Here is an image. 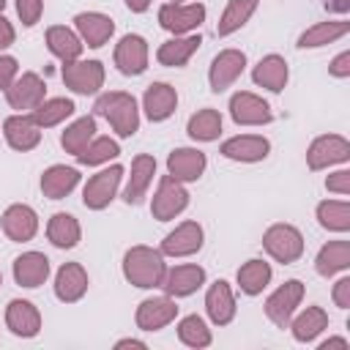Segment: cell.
<instances>
[{"mask_svg": "<svg viewBox=\"0 0 350 350\" xmlns=\"http://www.w3.org/2000/svg\"><path fill=\"white\" fill-rule=\"evenodd\" d=\"M262 249L268 252V257H273L282 265H293L295 260H301L304 254V235L298 227L293 224H271L262 232Z\"/></svg>", "mask_w": 350, "mask_h": 350, "instance_id": "3957f363", "label": "cell"}, {"mask_svg": "<svg viewBox=\"0 0 350 350\" xmlns=\"http://www.w3.org/2000/svg\"><path fill=\"white\" fill-rule=\"evenodd\" d=\"M325 8L334 14H347L350 11V0H325Z\"/></svg>", "mask_w": 350, "mask_h": 350, "instance_id": "f5cc1de1", "label": "cell"}, {"mask_svg": "<svg viewBox=\"0 0 350 350\" xmlns=\"http://www.w3.org/2000/svg\"><path fill=\"white\" fill-rule=\"evenodd\" d=\"M317 221L328 232H347L350 230V202L347 200H323L317 202Z\"/></svg>", "mask_w": 350, "mask_h": 350, "instance_id": "60d3db41", "label": "cell"}, {"mask_svg": "<svg viewBox=\"0 0 350 350\" xmlns=\"http://www.w3.org/2000/svg\"><path fill=\"white\" fill-rule=\"evenodd\" d=\"M271 276H273L271 265L260 257H252L238 268V287H241L243 295H260L268 287Z\"/></svg>", "mask_w": 350, "mask_h": 350, "instance_id": "d590c367", "label": "cell"}, {"mask_svg": "<svg viewBox=\"0 0 350 350\" xmlns=\"http://www.w3.org/2000/svg\"><path fill=\"white\" fill-rule=\"evenodd\" d=\"M205 312L213 325H230L235 317V295L230 282L216 279L205 293Z\"/></svg>", "mask_w": 350, "mask_h": 350, "instance_id": "4316f807", "label": "cell"}, {"mask_svg": "<svg viewBox=\"0 0 350 350\" xmlns=\"http://www.w3.org/2000/svg\"><path fill=\"white\" fill-rule=\"evenodd\" d=\"M148 41L137 33H126L118 44H115V66L123 77H139L148 68Z\"/></svg>", "mask_w": 350, "mask_h": 350, "instance_id": "4fadbf2b", "label": "cell"}, {"mask_svg": "<svg viewBox=\"0 0 350 350\" xmlns=\"http://www.w3.org/2000/svg\"><path fill=\"white\" fill-rule=\"evenodd\" d=\"M246 68V55L241 49H221L213 60H211V68H208V85L213 93H221L227 90Z\"/></svg>", "mask_w": 350, "mask_h": 350, "instance_id": "2e32d148", "label": "cell"}, {"mask_svg": "<svg viewBox=\"0 0 350 350\" xmlns=\"http://www.w3.org/2000/svg\"><path fill=\"white\" fill-rule=\"evenodd\" d=\"M304 282L301 279H287L284 284H279L268 298H265V314L276 328H287L290 317L295 314V309L304 301Z\"/></svg>", "mask_w": 350, "mask_h": 350, "instance_id": "52a82bcc", "label": "cell"}, {"mask_svg": "<svg viewBox=\"0 0 350 350\" xmlns=\"http://www.w3.org/2000/svg\"><path fill=\"white\" fill-rule=\"evenodd\" d=\"M178 339L186 345V347H208L211 345V328L208 323L200 317V314H186L180 323H178Z\"/></svg>", "mask_w": 350, "mask_h": 350, "instance_id": "7bdbcfd3", "label": "cell"}, {"mask_svg": "<svg viewBox=\"0 0 350 350\" xmlns=\"http://www.w3.org/2000/svg\"><path fill=\"white\" fill-rule=\"evenodd\" d=\"M325 189L334 194H350V170H336L325 178Z\"/></svg>", "mask_w": 350, "mask_h": 350, "instance_id": "bcb514c9", "label": "cell"}, {"mask_svg": "<svg viewBox=\"0 0 350 350\" xmlns=\"http://www.w3.org/2000/svg\"><path fill=\"white\" fill-rule=\"evenodd\" d=\"M5 325L14 336H22V339H33L38 336L41 331V312L33 301H25V298H14L8 301L5 306Z\"/></svg>", "mask_w": 350, "mask_h": 350, "instance_id": "ffe728a7", "label": "cell"}, {"mask_svg": "<svg viewBox=\"0 0 350 350\" xmlns=\"http://www.w3.org/2000/svg\"><path fill=\"white\" fill-rule=\"evenodd\" d=\"M347 33H350L347 19H325V22L312 25L309 30H304L298 36V46L301 49H317V46H325V44H334V41L345 38Z\"/></svg>", "mask_w": 350, "mask_h": 350, "instance_id": "836d02e7", "label": "cell"}, {"mask_svg": "<svg viewBox=\"0 0 350 350\" xmlns=\"http://www.w3.org/2000/svg\"><path fill=\"white\" fill-rule=\"evenodd\" d=\"M46 98V85H44V79L36 74V71H22L14 82H11V88L5 90V101H8V107L11 109H16V112H30V109H36L41 101Z\"/></svg>", "mask_w": 350, "mask_h": 350, "instance_id": "30bf717a", "label": "cell"}, {"mask_svg": "<svg viewBox=\"0 0 350 350\" xmlns=\"http://www.w3.org/2000/svg\"><path fill=\"white\" fill-rule=\"evenodd\" d=\"M328 74L336 77V79H347V77H350V52H347V49L339 52V55L328 63Z\"/></svg>", "mask_w": 350, "mask_h": 350, "instance_id": "7dc6e473", "label": "cell"}, {"mask_svg": "<svg viewBox=\"0 0 350 350\" xmlns=\"http://www.w3.org/2000/svg\"><path fill=\"white\" fill-rule=\"evenodd\" d=\"M16 77H19V63H16V57L0 55V90L5 93Z\"/></svg>", "mask_w": 350, "mask_h": 350, "instance_id": "f6af8a7d", "label": "cell"}, {"mask_svg": "<svg viewBox=\"0 0 350 350\" xmlns=\"http://www.w3.org/2000/svg\"><path fill=\"white\" fill-rule=\"evenodd\" d=\"M167 273V262H164V254L153 246H131L126 254H123V276L129 284L139 287V290H153V287H161V279Z\"/></svg>", "mask_w": 350, "mask_h": 350, "instance_id": "6da1fadb", "label": "cell"}, {"mask_svg": "<svg viewBox=\"0 0 350 350\" xmlns=\"http://www.w3.org/2000/svg\"><path fill=\"white\" fill-rule=\"evenodd\" d=\"M178 107V93L170 82H153L145 88V96H142V109H145V118L150 123H161L167 120Z\"/></svg>", "mask_w": 350, "mask_h": 350, "instance_id": "cb8c5ba5", "label": "cell"}, {"mask_svg": "<svg viewBox=\"0 0 350 350\" xmlns=\"http://www.w3.org/2000/svg\"><path fill=\"white\" fill-rule=\"evenodd\" d=\"M123 167L112 164L107 170H98L96 175L88 178L85 189H82V205L88 211H104L120 191V180H123Z\"/></svg>", "mask_w": 350, "mask_h": 350, "instance_id": "277c9868", "label": "cell"}, {"mask_svg": "<svg viewBox=\"0 0 350 350\" xmlns=\"http://www.w3.org/2000/svg\"><path fill=\"white\" fill-rule=\"evenodd\" d=\"M46 238L52 246L57 249H74L82 238V227L71 213H52V219L46 221Z\"/></svg>", "mask_w": 350, "mask_h": 350, "instance_id": "e575fe53", "label": "cell"}, {"mask_svg": "<svg viewBox=\"0 0 350 350\" xmlns=\"http://www.w3.org/2000/svg\"><path fill=\"white\" fill-rule=\"evenodd\" d=\"M93 137H96V118L93 115H82L71 126H66V131L60 134V145H63L66 153L79 156Z\"/></svg>", "mask_w": 350, "mask_h": 350, "instance_id": "ab89813d", "label": "cell"}, {"mask_svg": "<svg viewBox=\"0 0 350 350\" xmlns=\"http://www.w3.org/2000/svg\"><path fill=\"white\" fill-rule=\"evenodd\" d=\"M257 5H260V0H230L227 5H224V11H221V16H219V25H216V36H232L235 30H241L249 19H252V14L257 11Z\"/></svg>", "mask_w": 350, "mask_h": 350, "instance_id": "8d00e7d4", "label": "cell"}, {"mask_svg": "<svg viewBox=\"0 0 350 350\" xmlns=\"http://www.w3.org/2000/svg\"><path fill=\"white\" fill-rule=\"evenodd\" d=\"M252 79L254 85L271 90V93H282L287 88V79H290V68H287V60L276 52L265 55L257 60V66L252 68Z\"/></svg>", "mask_w": 350, "mask_h": 350, "instance_id": "484cf974", "label": "cell"}, {"mask_svg": "<svg viewBox=\"0 0 350 350\" xmlns=\"http://www.w3.org/2000/svg\"><path fill=\"white\" fill-rule=\"evenodd\" d=\"M205 22L202 3H164L159 8V25L172 36H189Z\"/></svg>", "mask_w": 350, "mask_h": 350, "instance_id": "ba28073f", "label": "cell"}, {"mask_svg": "<svg viewBox=\"0 0 350 350\" xmlns=\"http://www.w3.org/2000/svg\"><path fill=\"white\" fill-rule=\"evenodd\" d=\"M60 77L66 82L68 90H74L77 96H96L104 88V63L101 60H71L63 63Z\"/></svg>", "mask_w": 350, "mask_h": 350, "instance_id": "5b68a950", "label": "cell"}, {"mask_svg": "<svg viewBox=\"0 0 350 350\" xmlns=\"http://www.w3.org/2000/svg\"><path fill=\"white\" fill-rule=\"evenodd\" d=\"M268 153H271V142L262 134H238L221 142V156L230 161H241V164L262 161Z\"/></svg>", "mask_w": 350, "mask_h": 350, "instance_id": "ac0fdd59", "label": "cell"}, {"mask_svg": "<svg viewBox=\"0 0 350 350\" xmlns=\"http://www.w3.org/2000/svg\"><path fill=\"white\" fill-rule=\"evenodd\" d=\"M202 241H205V232H202V224L200 221H180L172 232L164 235L159 252L164 257H191L202 249Z\"/></svg>", "mask_w": 350, "mask_h": 350, "instance_id": "7c38bea8", "label": "cell"}, {"mask_svg": "<svg viewBox=\"0 0 350 350\" xmlns=\"http://www.w3.org/2000/svg\"><path fill=\"white\" fill-rule=\"evenodd\" d=\"M88 271L79 262H63L55 273V295L63 304H77L88 293Z\"/></svg>", "mask_w": 350, "mask_h": 350, "instance_id": "d4e9b609", "label": "cell"}, {"mask_svg": "<svg viewBox=\"0 0 350 350\" xmlns=\"http://www.w3.org/2000/svg\"><path fill=\"white\" fill-rule=\"evenodd\" d=\"M331 298H334V304H336L339 309H350V276H342V279H336Z\"/></svg>", "mask_w": 350, "mask_h": 350, "instance_id": "c3c4849f", "label": "cell"}, {"mask_svg": "<svg viewBox=\"0 0 350 350\" xmlns=\"http://www.w3.org/2000/svg\"><path fill=\"white\" fill-rule=\"evenodd\" d=\"M16 14L25 27H33L44 14V0H16Z\"/></svg>", "mask_w": 350, "mask_h": 350, "instance_id": "ee69618b", "label": "cell"}, {"mask_svg": "<svg viewBox=\"0 0 350 350\" xmlns=\"http://www.w3.org/2000/svg\"><path fill=\"white\" fill-rule=\"evenodd\" d=\"M202 38L200 33H189V36H172L167 38L159 49H156V60L161 66H170V68H180L191 60V55L200 49Z\"/></svg>", "mask_w": 350, "mask_h": 350, "instance_id": "f1b7e54d", "label": "cell"}, {"mask_svg": "<svg viewBox=\"0 0 350 350\" xmlns=\"http://www.w3.org/2000/svg\"><path fill=\"white\" fill-rule=\"evenodd\" d=\"M74 101L66 98V96H57V98H44L36 109H30L27 115L41 126V129H52V126H60L66 118L74 115Z\"/></svg>", "mask_w": 350, "mask_h": 350, "instance_id": "74e56055", "label": "cell"}, {"mask_svg": "<svg viewBox=\"0 0 350 350\" xmlns=\"http://www.w3.org/2000/svg\"><path fill=\"white\" fill-rule=\"evenodd\" d=\"M347 268H350V241H345V238L328 241L314 257V271L325 279H331Z\"/></svg>", "mask_w": 350, "mask_h": 350, "instance_id": "1f68e13d", "label": "cell"}, {"mask_svg": "<svg viewBox=\"0 0 350 350\" xmlns=\"http://www.w3.org/2000/svg\"><path fill=\"white\" fill-rule=\"evenodd\" d=\"M208 167V159L197 148H175L167 156V175H172L180 183H194L202 178Z\"/></svg>", "mask_w": 350, "mask_h": 350, "instance_id": "7402d4cb", "label": "cell"}, {"mask_svg": "<svg viewBox=\"0 0 350 350\" xmlns=\"http://www.w3.org/2000/svg\"><path fill=\"white\" fill-rule=\"evenodd\" d=\"M118 156H120V145L115 139H109V137H93L88 142V148L77 156V161L85 164V167H98V164H107V161H112Z\"/></svg>", "mask_w": 350, "mask_h": 350, "instance_id": "b9f144b4", "label": "cell"}, {"mask_svg": "<svg viewBox=\"0 0 350 350\" xmlns=\"http://www.w3.org/2000/svg\"><path fill=\"white\" fill-rule=\"evenodd\" d=\"M14 38H16V33H14V25H11L5 16H0V49L11 46V44H14Z\"/></svg>", "mask_w": 350, "mask_h": 350, "instance_id": "681fc988", "label": "cell"}, {"mask_svg": "<svg viewBox=\"0 0 350 350\" xmlns=\"http://www.w3.org/2000/svg\"><path fill=\"white\" fill-rule=\"evenodd\" d=\"M150 3H153V0H126V8L134 11V14H145V11L150 8Z\"/></svg>", "mask_w": 350, "mask_h": 350, "instance_id": "db71d44e", "label": "cell"}, {"mask_svg": "<svg viewBox=\"0 0 350 350\" xmlns=\"http://www.w3.org/2000/svg\"><path fill=\"white\" fill-rule=\"evenodd\" d=\"M317 350H350V345H347V339H342V336H331V339L320 342Z\"/></svg>", "mask_w": 350, "mask_h": 350, "instance_id": "f907efd6", "label": "cell"}, {"mask_svg": "<svg viewBox=\"0 0 350 350\" xmlns=\"http://www.w3.org/2000/svg\"><path fill=\"white\" fill-rule=\"evenodd\" d=\"M41 131H44V129H41L30 115H22V112L8 115V118L3 120V137H5V142H8L14 150H19V153H27V150L38 148Z\"/></svg>", "mask_w": 350, "mask_h": 350, "instance_id": "e0dca14e", "label": "cell"}, {"mask_svg": "<svg viewBox=\"0 0 350 350\" xmlns=\"http://www.w3.org/2000/svg\"><path fill=\"white\" fill-rule=\"evenodd\" d=\"M126 347H137V350H145L148 345H145L142 339H131V336H129V339H118V342H115V350H126Z\"/></svg>", "mask_w": 350, "mask_h": 350, "instance_id": "816d5d0a", "label": "cell"}, {"mask_svg": "<svg viewBox=\"0 0 350 350\" xmlns=\"http://www.w3.org/2000/svg\"><path fill=\"white\" fill-rule=\"evenodd\" d=\"M0 227H3L5 238L14 241V243L33 241L36 232H38V213L30 205H25V202H14V205H8L3 211Z\"/></svg>", "mask_w": 350, "mask_h": 350, "instance_id": "5bb4252c", "label": "cell"}, {"mask_svg": "<svg viewBox=\"0 0 350 350\" xmlns=\"http://www.w3.org/2000/svg\"><path fill=\"white\" fill-rule=\"evenodd\" d=\"M49 279V257L41 252H25L14 260V282L19 287H41Z\"/></svg>", "mask_w": 350, "mask_h": 350, "instance_id": "83f0119b", "label": "cell"}, {"mask_svg": "<svg viewBox=\"0 0 350 350\" xmlns=\"http://www.w3.org/2000/svg\"><path fill=\"white\" fill-rule=\"evenodd\" d=\"M287 328L293 331V339L295 342L309 345V342H314L328 328V314H325L323 306H306L301 314H293L290 317Z\"/></svg>", "mask_w": 350, "mask_h": 350, "instance_id": "d6a6232c", "label": "cell"}, {"mask_svg": "<svg viewBox=\"0 0 350 350\" xmlns=\"http://www.w3.org/2000/svg\"><path fill=\"white\" fill-rule=\"evenodd\" d=\"M46 46L49 52L60 60V63H71V60H79L82 57V38L77 36V30L66 27V25H52L46 27Z\"/></svg>", "mask_w": 350, "mask_h": 350, "instance_id": "4dcf8cb0", "label": "cell"}, {"mask_svg": "<svg viewBox=\"0 0 350 350\" xmlns=\"http://www.w3.org/2000/svg\"><path fill=\"white\" fill-rule=\"evenodd\" d=\"M74 30L82 38V44H88L90 49H98L112 38L115 22L101 11H79L74 16Z\"/></svg>", "mask_w": 350, "mask_h": 350, "instance_id": "44dd1931", "label": "cell"}, {"mask_svg": "<svg viewBox=\"0 0 350 350\" xmlns=\"http://www.w3.org/2000/svg\"><path fill=\"white\" fill-rule=\"evenodd\" d=\"M205 284V268L194 265V262H183L175 268H167L164 279H161V290L172 298H186L191 293H197Z\"/></svg>", "mask_w": 350, "mask_h": 350, "instance_id": "d6986e66", "label": "cell"}, {"mask_svg": "<svg viewBox=\"0 0 350 350\" xmlns=\"http://www.w3.org/2000/svg\"><path fill=\"white\" fill-rule=\"evenodd\" d=\"M230 118L238 126H268L273 120L271 104L252 90H238L230 98Z\"/></svg>", "mask_w": 350, "mask_h": 350, "instance_id": "8fae6325", "label": "cell"}, {"mask_svg": "<svg viewBox=\"0 0 350 350\" xmlns=\"http://www.w3.org/2000/svg\"><path fill=\"white\" fill-rule=\"evenodd\" d=\"M350 159V142L342 134H320L306 148V167L309 170H328L334 164H345Z\"/></svg>", "mask_w": 350, "mask_h": 350, "instance_id": "9c48e42d", "label": "cell"}, {"mask_svg": "<svg viewBox=\"0 0 350 350\" xmlns=\"http://www.w3.org/2000/svg\"><path fill=\"white\" fill-rule=\"evenodd\" d=\"M186 134L194 142H213V139H219V134H221V115H219V109H213V107L197 109L189 118V123H186Z\"/></svg>", "mask_w": 350, "mask_h": 350, "instance_id": "f35d334b", "label": "cell"}, {"mask_svg": "<svg viewBox=\"0 0 350 350\" xmlns=\"http://www.w3.org/2000/svg\"><path fill=\"white\" fill-rule=\"evenodd\" d=\"M79 183V170L66 167V164H52L41 172V191L49 200H63L68 197Z\"/></svg>", "mask_w": 350, "mask_h": 350, "instance_id": "f546056e", "label": "cell"}, {"mask_svg": "<svg viewBox=\"0 0 350 350\" xmlns=\"http://www.w3.org/2000/svg\"><path fill=\"white\" fill-rule=\"evenodd\" d=\"M178 317V304L172 295H153V298H145L139 301L137 306V328L142 331H161L164 325H170L172 320Z\"/></svg>", "mask_w": 350, "mask_h": 350, "instance_id": "9a60e30c", "label": "cell"}, {"mask_svg": "<svg viewBox=\"0 0 350 350\" xmlns=\"http://www.w3.org/2000/svg\"><path fill=\"white\" fill-rule=\"evenodd\" d=\"M172 3H189V0H172Z\"/></svg>", "mask_w": 350, "mask_h": 350, "instance_id": "9f6ffc18", "label": "cell"}, {"mask_svg": "<svg viewBox=\"0 0 350 350\" xmlns=\"http://www.w3.org/2000/svg\"><path fill=\"white\" fill-rule=\"evenodd\" d=\"M153 175H156V159L150 153H137L131 159V175L126 180V189H123V202L126 205H139L153 183Z\"/></svg>", "mask_w": 350, "mask_h": 350, "instance_id": "603a6c76", "label": "cell"}, {"mask_svg": "<svg viewBox=\"0 0 350 350\" xmlns=\"http://www.w3.org/2000/svg\"><path fill=\"white\" fill-rule=\"evenodd\" d=\"M0 284H3V273H0Z\"/></svg>", "mask_w": 350, "mask_h": 350, "instance_id": "6f0895ef", "label": "cell"}, {"mask_svg": "<svg viewBox=\"0 0 350 350\" xmlns=\"http://www.w3.org/2000/svg\"><path fill=\"white\" fill-rule=\"evenodd\" d=\"M96 115H101L112 131L118 137H134L139 131V109H137V98L126 90H109V93H101L93 104Z\"/></svg>", "mask_w": 350, "mask_h": 350, "instance_id": "7a4b0ae2", "label": "cell"}, {"mask_svg": "<svg viewBox=\"0 0 350 350\" xmlns=\"http://www.w3.org/2000/svg\"><path fill=\"white\" fill-rule=\"evenodd\" d=\"M189 208V191L180 180H175L172 175H161L156 194L150 200V213L159 221H170L175 216H180Z\"/></svg>", "mask_w": 350, "mask_h": 350, "instance_id": "8992f818", "label": "cell"}, {"mask_svg": "<svg viewBox=\"0 0 350 350\" xmlns=\"http://www.w3.org/2000/svg\"><path fill=\"white\" fill-rule=\"evenodd\" d=\"M3 11H5V0H0V16H3Z\"/></svg>", "mask_w": 350, "mask_h": 350, "instance_id": "11a10c76", "label": "cell"}]
</instances>
